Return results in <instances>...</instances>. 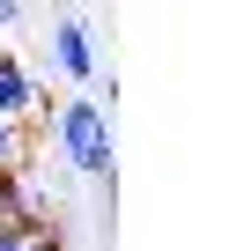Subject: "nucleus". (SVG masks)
<instances>
[{
  "label": "nucleus",
  "mask_w": 244,
  "mask_h": 251,
  "mask_svg": "<svg viewBox=\"0 0 244 251\" xmlns=\"http://www.w3.org/2000/svg\"><path fill=\"white\" fill-rule=\"evenodd\" d=\"M37 111H45V89H37V74L0 45V118L8 126H37Z\"/></svg>",
  "instance_id": "obj_2"
},
{
  "label": "nucleus",
  "mask_w": 244,
  "mask_h": 251,
  "mask_svg": "<svg viewBox=\"0 0 244 251\" xmlns=\"http://www.w3.org/2000/svg\"><path fill=\"white\" fill-rule=\"evenodd\" d=\"M45 126L59 133V148H67V163H74L81 177H111V103L74 96V103H59Z\"/></svg>",
  "instance_id": "obj_1"
},
{
  "label": "nucleus",
  "mask_w": 244,
  "mask_h": 251,
  "mask_svg": "<svg viewBox=\"0 0 244 251\" xmlns=\"http://www.w3.org/2000/svg\"><path fill=\"white\" fill-rule=\"evenodd\" d=\"M52 59H59L67 81H96V37H89L81 15H59L52 23Z\"/></svg>",
  "instance_id": "obj_3"
},
{
  "label": "nucleus",
  "mask_w": 244,
  "mask_h": 251,
  "mask_svg": "<svg viewBox=\"0 0 244 251\" xmlns=\"http://www.w3.org/2000/svg\"><path fill=\"white\" fill-rule=\"evenodd\" d=\"M23 251H67V244H59V229H45V222H37V229H30V244H23Z\"/></svg>",
  "instance_id": "obj_6"
},
{
  "label": "nucleus",
  "mask_w": 244,
  "mask_h": 251,
  "mask_svg": "<svg viewBox=\"0 0 244 251\" xmlns=\"http://www.w3.org/2000/svg\"><path fill=\"white\" fill-rule=\"evenodd\" d=\"M0 163H23V126L0 118Z\"/></svg>",
  "instance_id": "obj_5"
},
{
  "label": "nucleus",
  "mask_w": 244,
  "mask_h": 251,
  "mask_svg": "<svg viewBox=\"0 0 244 251\" xmlns=\"http://www.w3.org/2000/svg\"><path fill=\"white\" fill-rule=\"evenodd\" d=\"M23 23V0H0V30H15Z\"/></svg>",
  "instance_id": "obj_7"
},
{
  "label": "nucleus",
  "mask_w": 244,
  "mask_h": 251,
  "mask_svg": "<svg viewBox=\"0 0 244 251\" xmlns=\"http://www.w3.org/2000/svg\"><path fill=\"white\" fill-rule=\"evenodd\" d=\"M30 229H37V214H30V222H0V251H23Z\"/></svg>",
  "instance_id": "obj_4"
}]
</instances>
